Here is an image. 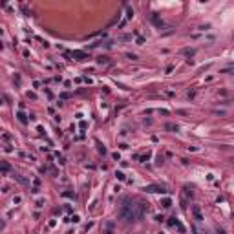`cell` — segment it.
<instances>
[{
    "label": "cell",
    "mask_w": 234,
    "mask_h": 234,
    "mask_svg": "<svg viewBox=\"0 0 234 234\" xmlns=\"http://www.w3.org/2000/svg\"><path fill=\"white\" fill-rule=\"evenodd\" d=\"M135 208H137V205L130 203V201H124L123 207H121V210H119V216L123 220H126V221H134V220H137V218L143 216V208L141 207H139V210H135Z\"/></svg>",
    "instance_id": "cell-1"
},
{
    "label": "cell",
    "mask_w": 234,
    "mask_h": 234,
    "mask_svg": "<svg viewBox=\"0 0 234 234\" xmlns=\"http://www.w3.org/2000/svg\"><path fill=\"white\" fill-rule=\"evenodd\" d=\"M144 190H146V192H161V194H163V192H166V190H165L163 187H156V185H150V187H144Z\"/></svg>",
    "instance_id": "cell-2"
},
{
    "label": "cell",
    "mask_w": 234,
    "mask_h": 234,
    "mask_svg": "<svg viewBox=\"0 0 234 234\" xmlns=\"http://www.w3.org/2000/svg\"><path fill=\"white\" fill-rule=\"evenodd\" d=\"M194 214H196L198 220H201V214H199V208H198V207H194Z\"/></svg>",
    "instance_id": "cell-3"
},
{
    "label": "cell",
    "mask_w": 234,
    "mask_h": 234,
    "mask_svg": "<svg viewBox=\"0 0 234 234\" xmlns=\"http://www.w3.org/2000/svg\"><path fill=\"white\" fill-rule=\"evenodd\" d=\"M163 205H165V207H170V205H172V201H170V199H165Z\"/></svg>",
    "instance_id": "cell-4"
},
{
    "label": "cell",
    "mask_w": 234,
    "mask_h": 234,
    "mask_svg": "<svg viewBox=\"0 0 234 234\" xmlns=\"http://www.w3.org/2000/svg\"><path fill=\"white\" fill-rule=\"evenodd\" d=\"M115 176H117V177H119V179H124V174H123V172H117V174H115Z\"/></svg>",
    "instance_id": "cell-5"
}]
</instances>
